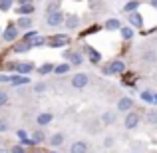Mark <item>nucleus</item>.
I'll return each instance as SVG.
<instances>
[{
  "instance_id": "27",
  "label": "nucleus",
  "mask_w": 157,
  "mask_h": 153,
  "mask_svg": "<svg viewBox=\"0 0 157 153\" xmlns=\"http://www.w3.org/2000/svg\"><path fill=\"white\" fill-rule=\"evenodd\" d=\"M58 10H60V2H58V0L46 4V14H52V12H58Z\"/></svg>"
},
{
  "instance_id": "8",
  "label": "nucleus",
  "mask_w": 157,
  "mask_h": 153,
  "mask_svg": "<svg viewBox=\"0 0 157 153\" xmlns=\"http://www.w3.org/2000/svg\"><path fill=\"white\" fill-rule=\"evenodd\" d=\"M135 105V101L131 100V98H121V100H117V111L119 113H127V111H131Z\"/></svg>"
},
{
  "instance_id": "24",
  "label": "nucleus",
  "mask_w": 157,
  "mask_h": 153,
  "mask_svg": "<svg viewBox=\"0 0 157 153\" xmlns=\"http://www.w3.org/2000/svg\"><path fill=\"white\" fill-rule=\"evenodd\" d=\"M28 82H30V80H28L26 76H12L10 78V84L12 86H22V84H28Z\"/></svg>"
},
{
  "instance_id": "35",
  "label": "nucleus",
  "mask_w": 157,
  "mask_h": 153,
  "mask_svg": "<svg viewBox=\"0 0 157 153\" xmlns=\"http://www.w3.org/2000/svg\"><path fill=\"white\" fill-rule=\"evenodd\" d=\"M4 131H8V121L6 119H0V133H4Z\"/></svg>"
},
{
  "instance_id": "14",
  "label": "nucleus",
  "mask_w": 157,
  "mask_h": 153,
  "mask_svg": "<svg viewBox=\"0 0 157 153\" xmlns=\"http://www.w3.org/2000/svg\"><path fill=\"white\" fill-rule=\"evenodd\" d=\"M52 119H54V115L50 111H44V113H40L38 117H36V123H38L40 127H44V125H48V123H52Z\"/></svg>"
},
{
  "instance_id": "23",
  "label": "nucleus",
  "mask_w": 157,
  "mask_h": 153,
  "mask_svg": "<svg viewBox=\"0 0 157 153\" xmlns=\"http://www.w3.org/2000/svg\"><path fill=\"white\" fill-rule=\"evenodd\" d=\"M137 8H139V0H129V2L123 6V12H127V14H129V12H135Z\"/></svg>"
},
{
  "instance_id": "15",
  "label": "nucleus",
  "mask_w": 157,
  "mask_h": 153,
  "mask_svg": "<svg viewBox=\"0 0 157 153\" xmlns=\"http://www.w3.org/2000/svg\"><path fill=\"white\" fill-rule=\"evenodd\" d=\"M34 68H36V66L32 64V62H22V64H18V66H16V72H18V74H22V76H26V74H30Z\"/></svg>"
},
{
  "instance_id": "19",
  "label": "nucleus",
  "mask_w": 157,
  "mask_h": 153,
  "mask_svg": "<svg viewBox=\"0 0 157 153\" xmlns=\"http://www.w3.org/2000/svg\"><path fill=\"white\" fill-rule=\"evenodd\" d=\"M70 70H72V64H70V62H62V64H58L56 68H54V74L62 76V74H68Z\"/></svg>"
},
{
  "instance_id": "38",
  "label": "nucleus",
  "mask_w": 157,
  "mask_h": 153,
  "mask_svg": "<svg viewBox=\"0 0 157 153\" xmlns=\"http://www.w3.org/2000/svg\"><path fill=\"white\" fill-rule=\"evenodd\" d=\"M104 145H105V147H111V145H113V137H105Z\"/></svg>"
},
{
  "instance_id": "39",
  "label": "nucleus",
  "mask_w": 157,
  "mask_h": 153,
  "mask_svg": "<svg viewBox=\"0 0 157 153\" xmlns=\"http://www.w3.org/2000/svg\"><path fill=\"white\" fill-rule=\"evenodd\" d=\"M18 4H34V0H18Z\"/></svg>"
},
{
  "instance_id": "5",
  "label": "nucleus",
  "mask_w": 157,
  "mask_h": 153,
  "mask_svg": "<svg viewBox=\"0 0 157 153\" xmlns=\"http://www.w3.org/2000/svg\"><path fill=\"white\" fill-rule=\"evenodd\" d=\"M64 12H52V14H46V26H50V28H56V26H60V24H64Z\"/></svg>"
},
{
  "instance_id": "26",
  "label": "nucleus",
  "mask_w": 157,
  "mask_h": 153,
  "mask_svg": "<svg viewBox=\"0 0 157 153\" xmlns=\"http://www.w3.org/2000/svg\"><path fill=\"white\" fill-rule=\"evenodd\" d=\"M119 32H121V38L123 40H131V38H133V30H131L129 26H121V30H119Z\"/></svg>"
},
{
  "instance_id": "37",
  "label": "nucleus",
  "mask_w": 157,
  "mask_h": 153,
  "mask_svg": "<svg viewBox=\"0 0 157 153\" xmlns=\"http://www.w3.org/2000/svg\"><path fill=\"white\" fill-rule=\"evenodd\" d=\"M16 133H18V137L22 139V141H24V139H28V137H26V129H18Z\"/></svg>"
},
{
  "instance_id": "22",
  "label": "nucleus",
  "mask_w": 157,
  "mask_h": 153,
  "mask_svg": "<svg viewBox=\"0 0 157 153\" xmlns=\"http://www.w3.org/2000/svg\"><path fill=\"white\" fill-rule=\"evenodd\" d=\"M32 139H34L36 143H42V141H46V133H44L42 129H34L32 131Z\"/></svg>"
},
{
  "instance_id": "44",
  "label": "nucleus",
  "mask_w": 157,
  "mask_h": 153,
  "mask_svg": "<svg viewBox=\"0 0 157 153\" xmlns=\"http://www.w3.org/2000/svg\"><path fill=\"white\" fill-rule=\"evenodd\" d=\"M153 101H155V103H157V96H155V98H153Z\"/></svg>"
},
{
  "instance_id": "18",
  "label": "nucleus",
  "mask_w": 157,
  "mask_h": 153,
  "mask_svg": "<svg viewBox=\"0 0 157 153\" xmlns=\"http://www.w3.org/2000/svg\"><path fill=\"white\" fill-rule=\"evenodd\" d=\"M64 24L70 28V30H76V28H78V24H80V18H78L76 14H70V16H66Z\"/></svg>"
},
{
  "instance_id": "10",
  "label": "nucleus",
  "mask_w": 157,
  "mask_h": 153,
  "mask_svg": "<svg viewBox=\"0 0 157 153\" xmlns=\"http://www.w3.org/2000/svg\"><path fill=\"white\" fill-rule=\"evenodd\" d=\"M32 44L30 42H26V40H18V42L14 44V48H12V52H16V54H26V52H30L32 50Z\"/></svg>"
},
{
  "instance_id": "11",
  "label": "nucleus",
  "mask_w": 157,
  "mask_h": 153,
  "mask_svg": "<svg viewBox=\"0 0 157 153\" xmlns=\"http://www.w3.org/2000/svg\"><path fill=\"white\" fill-rule=\"evenodd\" d=\"M32 24H34V20H32V16H20L18 20H16V26L20 28V30H30Z\"/></svg>"
},
{
  "instance_id": "17",
  "label": "nucleus",
  "mask_w": 157,
  "mask_h": 153,
  "mask_svg": "<svg viewBox=\"0 0 157 153\" xmlns=\"http://www.w3.org/2000/svg\"><path fill=\"white\" fill-rule=\"evenodd\" d=\"M64 139H66V135L62 133V131H56V133H52V137H50V145L52 147H60L62 143H64Z\"/></svg>"
},
{
  "instance_id": "46",
  "label": "nucleus",
  "mask_w": 157,
  "mask_h": 153,
  "mask_svg": "<svg viewBox=\"0 0 157 153\" xmlns=\"http://www.w3.org/2000/svg\"><path fill=\"white\" fill-rule=\"evenodd\" d=\"M52 153H56V151H52Z\"/></svg>"
},
{
  "instance_id": "29",
  "label": "nucleus",
  "mask_w": 157,
  "mask_h": 153,
  "mask_svg": "<svg viewBox=\"0 0 157 153\" xmlns=\"http://www.w3.org/2000/svg\"><path fill=\"white\" fill-rule=\"evenodd\" d=\"M145 119H147V123H157V109H151V111H147L145 113Z\"/></svg>"
},
{
  "instance_id": "33",
  "label": "nucleus",
  "mask_w": 157,
  "mask_h": 153,
  "mask_svg": "<svg viewBox=\"0 0 157 153\" xmlns=\"http://www.w3.org/2000/svg\"><path fill=\"white\" fill-rule=\"evenodd\" d=\"M153 94H151V92H141V100L143 101H153Z\"/></svg>"
},
{
  "instance_id": "12",
  "label": "nucleus",
  "mask_w": 157,
  "mask_h": 153,
  "mask_svg": "<svg viewBox=\"0 0 157 153\" xmlns=\"http://www.w3.org/2000/svg\"><path fill=\"white\" fill-rule=\"evenodd\" d=\"M34 10H36L34 4H20V6L16 8V14H18V16H32Z\"/></svg>"
},
{
  "instance_id": "32",
  "label": "nucleus",
  "mask_w": 157,
  "mask_h": 153,
  "mask_svg": "<svg viewBox=\"0 0 157 153\" xmlns=\"http://www.w3.org/2000/svg\"><path fill=\"white\" fill-rule=\"evenodd\" d=\"M46 88H48V84H46V82H38V84L34 86V92L42 94V92H46Z\"/></svg>"
},
{
  "instance_id": "25",
  "label": "nucleus",
  "mask_w": 157,
  "mask_h": 153,
  "mask_svg": "<svg viewBox=\"0 0 157 153\" xmlns=\"http://www.w3.org/2000/svg\"><path fill=\"white\" fill-rule=\"evenodd\" d=\"M54 68H56L54 64H50V62H46L44 66H40V68H38V74H42V76H46V74L54 72Z\"/></svg>"
},
{
  "instance_id": "16",
  "label": "nucleus",
  "mask_w": 157,
  "mask_h": 153,
  "mask_svg": "<svg viewBox=\"0 0 157 153\" xmlns=\"http://www.w3.org/2000/svg\"><path fill=\"white\" fill-rule=\"evenodd\" d=\"M70 153H88V143L86 141H74L70 147Z\"/></svg>"
},
{
  "instance_id": "43",
  "label": "nucleus",
  "mask_w": 157,
  "mask_h": 153,
  "mask_svg": "<svg viewBox=\"0 0 157 153\" xmlns=\"http://www.w3.org/2000/svg\"><path fill=\"white\" fill-rule=\"evenodd\" d=\"M32 153H44V151H32Z\"/></svg>"
},
{
  "instance_id": "40",
  "label": "nucleus",
  "mask_w": 157,
  "mask_h": 153,
  "mask_svg": "<svg viewBox=\"0 0 157 153\" xmlns=\"http://www.w3.org/2000/svg\"><path fill=\"white\" fill-rule=\"evenodd\" d=\"M12 76H0V82H10Z\"/></svg>"
},
{
  "instance_id": "34",
  "label": "nucleus",
  "mask_w": 157,
  "mask_h": 153,
  "mask_svg": "<svg viewBox=\"0 0 157 153\" xmlns=\"http://www.w3.org/2000/svg\"><path fill=\"white\" fill-rule=\"evenodd\" d=\"M6 103H8V94L6 92H0V107L6 105Z\"/></svg>"
},
{
  "instance_id": "4",
  "label": "nucleus",
  "mask_w": 157,
  "mask_h": 153,
  "mask_svg": "<svg viewBox=\"0 0 157 153\" xmlns=\"http://www.w3.org/2000/svg\"><path fill=\"white\" fill-rule=\"evenodd\" d=\"M72 88H76V90H84L86 86L90 84V76L88 74H84V72H80V74H76V76L72 78Z\"/></svg>"
},
{
  "instance_id": "31",
  "label": "nucleus",
  "mask_w": 157,
  "mask_h": 153,
  "mask_svg": "<svg viewBox=\"0 0 157 153\" xmlns=\"http://www.w3.org/2000/svg\"><path fill=\"white\" fill-rule=\"evenodd\" d=\"M12 4H14V0H0V10H2V12L10 10Z\"/></svg>"
},
{
  "instance_id": "9",
  "label": "nucleus",
  "mask_w": 157,
  "mask_h": 153,
  "mask_svg": "<svg viewBox=\"0 0 157 153\" xmlns=\"http://www.w3.org/2000/svg\"><path fill=\"white\" fill-rule=\"evenodd\" d=\"M127 22L133 28H143V16L139 14V12H129V14H127Z\"/></svg>"
},
{
  "instance_id": "3",
  "label": "nucleus",
  "mask_w": 157,
  "mask_h": 153,
  "mask_svg": "<svg viewBox=\"0 0 157 153\" xmlns=\"http://www.w3.org/2000/svg\"><path fill=\"white\" fill-rule=\"evenodd\" d=\"M121 72H125V64L121 60H113L104 68V74H107V76H115V74H121Z\"/></svg>"
},
{
  "instance_id": "41",
  "label": "nucleus",
  "mask_w": 157,
  "mask_h": 153,
  "mask_svg": "<svg viewBox=\"0 0 157 153\" xmlns=\"http://www.w3.org/2000/svg\"><path fill=\"white\" fill-rule=\"evenodd\" d=\"M151 6H153V8H157V0H151Z\"/></svg>"
},
{
  "instance_id": "45",
  "label": "nucleus",
  "mask_w": 157,
  "mask_h": 153,
  "mask_svg": "<svg viewBox=\"0 0 157 153\" xmlns=\"http://www.w3.org/2000/svg\"><path fill=\"white\" fill-rule=\"evenodd\" d=\"M0 147H2V141H0Z\"/></svg>"
},
{
  "instance_id": "28",
  "label": "nucleus",
  "mask_w": 157,
  "mask_h": 153,
  "mask_svg": "<svg viewBox=\"0 0 157 153\" xmlns=\"http://www.w3.org/2000/svg\"><path fill=\"white\" fill-rule=\"evenodd\" d=\"M36 38H38V32H36V30H26V34H24V38L22 40H26V42H34V40Z\"/></svg>"
},
{
  "instance_id": "20",
  "label": "nucleus",
  "mask_w": 157,
  "mask_h": 153,
  "mask_svg": "<svg viewBox=\"0 0 157 153\" xmlns=\"http://www.w3.org/2000/svg\"><path fill=\"white\" fill-rule=\"evenodd\" d=\"M86 50H88L90 54V60H92V64H98V62L101 60V54L96 50V48H92V46H86Z\"/></svg>"
},
{
  "instance_id": "1",
  "label": "nucleus",
  "mask_w": 157,
  "mask_h": 153,
  "mask_svg": "<svg viewBox=\"0 0 157 153\" xmlns=\"http://www.w3.org/2000/svg\"><path fill=\"white\" fill-rule=\"evenodd\" d=\"M62 56H64L66 62L72 64V68H80L82 62H84V56H82L80 52H76V50H66V52H62Z\"/></svg>"
},
{
  "instance_id": "6",
  "label": "nucleus",
  "mask_w": 157,
  "mask_h": 153,
  "mask_svg": "<svg viewBox=\"0 0 157 153\" xmlns=\"http://www.w3.org/2000/svg\"><path fill=\"white\" fill-rule=\"evenodd\" d=\"M18 30H20V28L16 26V24H8L6 30L2 32L4 42H16V38H18Z\"/></svg>"
},
{
  "instance_id": "36",
  "label": "nucleus",
  "mask_w": 157,
  "mask_h": 153,
  "mask_svg": "<svg viewBox=\"0 0 157 153\" xmlns=\"http://www.w3.org/2000/svg\"><path fill=\"white\" fill-rule=\"evenodd\" d=\"M10 153H26V151H24V147H22V145H14V147L10 149Z\"/></svg>"
},
{
  "instance_id": "30",
  "label": "nucleus",
  "mask_w": 157,
  "mask_h": 153,
  "mask_svg": "<svg viewBox=\"0 0 157 153\" xmlns=\"http://www.w3.org/2000/svg\"><path fill=\"white\" fill-rule=\"evenodd\" d=\"M143 60H145V62H155L157 60V54L153 50H145V52H143Z\"/></svg>"
},
{
  "instance_id": "7",
  "label": "nucleus",
  "mask_w": 157,
  "mask_h": 153,
  "mask_svg": "<svg viewBox=\"0 0 157 153\" xmlns=\"http://www.w3.org/2000/svg\"><path fill=\"white\" fill-rule=\"evenodd\" d=\"M70 42V38L68 36H64V34H56V36H52V38H48V46L50 48H64L66 44Z\"/></svg>"
},
{
  "instance_id": "21",
  "label": "nucleus",
  "mask_w": 157,
  "mask_h": 153,
  "mask_svg": "<svg viewBox=\"0 0 157 153\" xmlns=\"http://www.w3.org/2000/svg\"><path fill=\"white\" fill-rule=\"evenodd\" d=\"M105 28L107 30H121V22L117 18H109V20H105Z\"/></svg>"
},
{
  "instance_id": "42",
  "label": "nucleus",
  "mask_w": 157,
  "mask_h": 153,
  "mask_svg": "<svg viewBox=\"0 0 157 153\" xmlns=\"http://www.w3.org/2000/svg\"><path fill=\"white\" fill-rule=\"evenodd\" d=\"M0 153H10V151H6V149H2V147H0Z\"/></svg>"
},
{
  "instance_id": "13",
  "label": "nucleus",
  "mask_w": 157,
  "mask_h": 153,
  "mask_svg": "<svg viewBox=\"0 0 157 153\" xmlns=\"http://www.w3.org/2000/svg\"><path fill=\"white\" fill-rule=\"evenodd\" d=\"M115 121H117V113L115 111H104L101 113V123L104 125H113Z\"/></svg>"
},
{
  "instance_id": "2",
  "label": "nucleus",
  "mask_w": 157,
  "mask_h": 153,
  "mask_svg": "<svg viewBox=\"0 0 157 153\" xmlns=\"http://www.w3.org/2000/svg\"><path fill=\"white\" fill-rule=\"evenodd\" d=\"M139 121H141V113H137V111H127L125 113V119H123V125H125V129H135V127L139 125Z\"/></svg>"
}]
</instances>
